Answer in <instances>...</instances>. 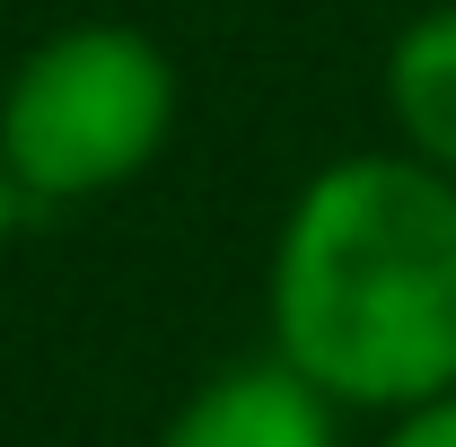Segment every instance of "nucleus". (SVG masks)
Listing matches in <instances>:
<instances>
[{"mask_svg":"<svg viewBox=\"0 0 456 447\" xmlns=\"http://www.w3.org/2000/svg\"><path fill=\"white\" fill-rule=\"evenodd\" d=\"M387 447H456V386L430 394V403H412V412H395Z\"/></svg>","mask_w":456,"mask_h":447,"instance_id":"obj_5","label":"nucleus"},{"mask_svg":"<svg viewBox=\"0 0 456 447\" xmlns=\"http://www.w3.org/2000/svg\"><path fill=\"white\" fill-rule=\"evenodd\" d=\"M387 114H395L412 158L456 175V0L421 9L387 45Z\"/></svg>","mask_w":456,"mask_h":447,"instance_id":"obj_4","label":"nucleus"},{"mask_svg":"<svg viewBox=\"0 0 456 447\" xmlns=\"http://www.w3.org/2000/svg\"><path fill=\"white\" fill-rule=\"evenodd\" d=\"M18 211H27V193L9 184V167H0V255H9V237H18Z\"/></svg>","mask_w":456,"mask_h":447,"instance_id":"obj_6","label":"nucleus"},{"mask_svg":"<svg viewBox=\"0 0 456 447\" xmlns=\"http://www.w3.org/2000/svg\"><path fill=\"white\" fill-rule=\"evenodd\" d=\"M273 351L342 412H412L456 386V175L360 150L298 184L273 246Z\"/></svg>","mask_w":456,"mask_h":447,"instance_id":"obj_1","label":"nucleus"},{"mask_svg":"<svg viewBox=\"0 0 456 447\" xmlns=\"http://www.w3.org/2000/svg\"><path fill=\"white\" fill-rule=\"evenodd\" d=\"M184 79L150 27L79 18L27 45L0 88V167L27 202H97L175 132Z\"/></svg>","mask_w":456,"mask_h":447,"instance_id":"obj_2","label":"nucleus"},{"mask_svg":"<svg viewBox=\"0 0 456 447\" xmlns=\"http://www.w3.org/2000/svg\"><path fill=\"white\" fill-rule=\"evenodd\" d=\"M334 394L307 386L273 351V360H237L220 378H202L167 412L159 447H334Z\"/></svg>","mask_w":456,"mask_h":447,"instance_id":"obj_3","label":"nucleus"}]
</instances>
